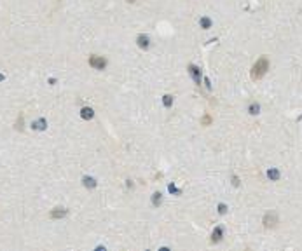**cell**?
Here are the masks:
<instances>
[{
	"label": "cell",
	"instance_id": "obj_12",
	"mask_svg": "<svg viewBox=\"0 0 302 251\" xmlns=\"http://www.w3.org/2000/svg\"><path fill=\"white\" fill-rule=\"evenodd\" d=\"M152 202H154V204H157V206L161 204V194H159V192H157V194H154V197H152Z\"/></svg>",
	"mask_w": 302,
	"mask_h": 251
},
{
	"label": "cell",
	"instance_id": "obj_6",
	"mask_svg": "<svg viewBox=\"0 0 302 251\" xmlns=\"http://www.w3.org/2000/svg\"><path fill=\"white\" fill-rule=\"evenodd\" d=\"M46 124H47V122H46V119H39V120H35V122H33V126H32V127H33L35 131H42V129H46Z\"/></svg>",
	"mask_w": 302,
	"mask_h": 251
},
{
	"label": "cell",
	"instance_id": "obj_4",
	"mask_svg": "<svg viewBox=\"0 0 302 251\" xmlns=\"http://www.w3.org/2000/svg\"><path fill=\"white\" fill-rule=\"evenodd\" d=\"M66 209L65 208H58V209H54V211H51V218H63V216H66Z\"/></svg>",
	"mask_w": 302,
	"mask_h": 251
},
{
	"label": "cell",
	"instance_id": "obj_2",
	"mask_svg": "<svg viewBox=\"0 0 302 251\" xmlns=\"http://www.w3.org/2000/svg\"><path fill=\"white\" fill-rule=\"evenodd\" d=\"M276 223H278V215L276 213L269 211V213L264 215V227L266 229H273V227H276Z\"/></svg>",
	"mask_w": 302,
	"mask_h": 251
},
{
	"label": "cell",
	"instance_id": "obj_11",
	"mask_svg": "<svg viewBox=\"0 0 302 251\" xmlns=\"http://www.w3.org/2000/svg\"><path fill=\"white\" fill-rule=\"evenodd\" d=\"M267 178L278 180V178H280V171H278V169H269V171H267Z\"/></svg>",
	"mask_w": 302,
	"mask_h": 251
},
{
	"label": "cell",
	"instance_id": "obj_10",
	"mask_svg": "<svg viewBox=\"0 0 302 251\" xmlns=\"http://www.w3.org/2000/svg\"><path fill=\"white\" fill-rule=\"evenodd\" d=\"M84 185L86 187H89V188H94L96 187V181H94V178H91V176H86L84 178Z\"/></svg>",
	"mask_w": 302,
	"mask_h": 251
},
{
	"label": "cell",
	"instance_id": "obj_19",
	"mask_svg": "<svg viewBox=\"0 0 302 251\" xmlns=\"http://www.w3.org/2000/svg\"><path fill=\"white\" fill-rule=\"evenodd\" d=\"M2 79H4V75H0V80H2Z\"/></svg>",
	"mask_w": 302,
	"mask_h": 251
},
{
	"label": "cell",
	"instance_id": "obj_3",
	"mask_svg": "<svg viewBox=\"0 0 302 251\" xmlns=\"http://www.w3.org/2000/svg\"><path fill=\"white\" fill-rule=\"evenodd\" d=\"M89 65L94 66V68H98V70H103L107 66V59L105 58H100V56H91V58H89Z\"/></svg>",
	"mask_w": 302,
	"mask_h": 251
},
{
	"label": "cell",
	"instance_id": "obj_16",
	"mask_svg": "<svg viewBox=\"0 0 302 251\" xmlns=\"http://www.w3.org/2000/svg\"><path fill=\"white\" fill-rule=\"evenodd\" d=\"M201 23H203V28H204V30H206V28H208V26H210V25H211V23H210V19H208V18H204V19L201 21Z\"/></svg>",
	"mask_w": 302,
	"mask_h": 251
},
{
	"label": "cell",
	"instance_id": "obj_8",
	"mask_svg": "<svg viewBox=\"0 0 302 251\" xmlns=\"http://www.w3.org/2000/svg\"><path fill=\"white\" fill-rule=\"evenodd\" d=\"M80 115H82V119H93V117H94V112H93V108L86 106V108H82V110H80Z\"/></svg>",
	"mask_w": 302,
	"mask_h": 251
},
{
	"label": "cell",
	"instance_id": "obj_1",
	"mask_svg": "<svg viewBox=\"0 0 302 251\" xmlns=\"http://www.w3.org/2000/svg\"><path fill=\"white\" fill-rule=\"evenodd\" d=\"M267 70H269V59H267L266 56H262V58H259V59H257V63L253 65V68H252V79H253V80H259V79H262V77L267 73Z\"/></svg>",
	"mask_w": 302,
	"mask_h": 251
},
{
	"label": "cell",
	"instance_id": "obj_7",
	"mask_svg": "<svg viewBox=\"0 0 302 251\" xmlns=\"http://www.w3.org/2000/svg\"><path fill=\"white\" fill-rule=\"evenodd\" d=\"M138 45H140L141 49H148L150 44H148V37L147 35H140V37H138Z\"/></svg>",
	"mask_w": 302,
	"mask_h": 251
},
{
	"label": "cell",
	"instance_id": "obj_5",
	"mask_svg": "<svg viewBox=\"0 0 302 251\" xmlns=\"http://www.w3.org/2000/svg\"><path fill=\"white\" fill-rule=\"evenodd\" d=\"M189 68H190V75H192V79L196 80V84H199V82H201V73H199V68L192 66V65H190Z\"/></svg>",
	"mask_w": 302,
	"mask_h": 251
},
{
	"label": "cell",
	"instance_id": "obj_18",
	"mask_svg": "<svg viewBox=\"0 0 302 251\" xmlns=\"http://www.w3.org/2000/svg\"><path fill=\"white\" fill-rule=\"evenodd\" d=\"M232 183H234V187H238V185H239V181H238V178H236V176H232Z\"/></svg>",
	"mask_w": 302,
	"mask_h": 251
},
{
	"label": "cell",
	"instance_id": "obj_17",
	"mask_svg": "<svg viewBox=\"0 0 302 251\" xmlns=\"http://www.w3.org/2000/svg\"><path fill=\"white\" fill-rule=\"evenodd\" d=\"M210 120H211V117L210 115H206V117L203 119V124H210Z\"/></svg>",
	"mask_w": 302,
	"mask_h": 251
},
{
	"label": "cell",
	"instance_id": "obj_14",
	"mask_svg": "<svg viewBox=\"0 0 302 251\" xmlns=\"http://www.w3.org/2000/svg\"><path fill=\"white\" fill-rule=\"evenodd\" d=\"M250 113H259V105L257 103L250 105Z\"/></svg>",
	"mask_w": 302,
	"mask_h": 251
},
{
	"label": "cell",
	"instance_id": "obj_9",
	"mask_svg": "<svg viewBox=\"0 0 302 251\" xmlns=\"http://www.w3.org/2000/svg\"><path fill=\"white\" fill-rule=\"evenodd\" d=\"M222 234H224V229H222V227H217L215 232H213V236H211L213 237V243H218V241L222 239Z\"/></svg>",
	"mask_w": 302,
	"mask_h": 251
},
{
	"label": "cell",
	"instance_id": "obj_13",
	"mask_svg": "<svg viewBox=\"0 0 302 251\" xmlns=\"http://www.w3.org/2000/svg\"><path fill=\"white\" fill-rule=\"evenodd\" d=\"M173 105V98L171 96H164V106H171Z\"/></svg>",
	"mask_w": 302,
	"mask_h": 251
},
{
	"label": "cell",
	"instance_id": "obj_15",
	"mask_svg": "<svg viewBox=\"0 0 302 251\" xmlns=\"http://www.w3.org/2000/svg\"><path fill=\"white\" fill-rule=\"evenodd\" d=\"M225 211H227V206H224V204H218V213H220V215H224Z\"/></svg>",
	"mask_w": 302,
	"mask_h": 251
}]
</instances>
